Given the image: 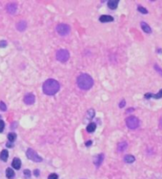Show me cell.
Listing matches in <instances>:
<instances>
[{
	"instance_id": "obj_1",
	"label": "cell",
	"mask_w": 162,
	"mask_h": 179,
	"mask_svg": "<svg viewBox=\"0 0 162 179\" xmlns=\"http://www.w3.org/2000/svg\"><path fill=\"white\" fill-rule=\"evenodd\" d=\"M60 88V85L58 81L52 78H49L46 80L43 84V91L47 95L55 94Z\"/></svg>"
},
{
	"instance_id": "obj_2",
	"label": "cell",
	"mask_w": 162,
	"mask_h": 179,
	"mask_svg": "<svg viewBox=\"0 0 162 179\" xmlns=\"http://www.w3.org/2000/svg\"><path fill=\"white\" fill-rule=\"evenodd\" d=\"M77 84L80 89L87 90L93 87V79L88 74H82L77 78Z\"/></svg>"
},
{
	"instance_id": "obj_3",
	"label": "cell",
	"mask_w": 162,
	"mask_h": 179,
	"mask_svg": "<svg viewBox=\"0 0 162 179\" xmlns=\"http://www.w3.org/2000/svg\"><path fill=\"white\" fill-rule=\"evenodd\" d=\"M56 59L59 62H67L69 57H70V53L66 49H60L59 51H57L56 52Z\"/></svg>"
},
{
	"instance_id": "obj_4",
	"label": "cell",
	"mask_w": 162,
	"mask_h": 179,
	"mask_svg": "<svg viewBox=\"0 0 162 179\" xmlns=\"http://www.w3.org/2000/svg\"><path fill=\"white\" fill-rule=\"evenodd\" d=\"M26 156L28 157L29 159H30L33 162H36V163H40V162L43 161V158L32 148H29L27 150Z\"/></svg>"
},
{
	"instance_id": "obj_5",
	"label": "cell",
	"mask_w": 162,
	"mask_h": 179,
	"mask_svg": "<svg viewBox=\"0 0 162 179\" xmlns=\"http://www.w3.org/2000/svg\"><path fill=\"white\" fill-rule=\"evenodd\" d=\"M126 124L130 129H135L139 125V120L134 116H130L126 119Z\"/></svg>"
},
{
	"instance_id": "obj_6",
	"label": "cell",
	"mask_w": 162,
	"mask_h": 179,
	"mask_svg": "<svg viewBox=\"0 0 162 179\" xmlns=\"http://www.w3.org/2000/svg\"><path fill=\"white\" fill-rule=\"evenodd\" d=\"M56 31L57 33L61 35V36H66L67 35L70 31V28L68 25L67 24H63V23H61V24H59L57 26H56Z\"/></svg>"
},
{
	"instance_id": "obj_7",
	"label": "cell",
	"mask_w": 162,
	"mask_h": 179,
	"mask_svg": "<svg viewBox=\"0 0 162 179\" xmlns=\"http://www.w3.org/2000/svg\"><path fill=\"white\" fill-rule=\"evenodd\" d=\"M24 102L26 105H33L35 102V96L33 94H28L24 97Z\"/></svg>"
},
{
	"instance_id": "obj_8",
	"label": "cell",
	"mask_w": 162,
	"mask_h": 179,
	"mask_svg": "<svg viewBox=\"0 0 162 179\" xmlns=\"http://www.w3.org/2000/svg\"><path fill=\"white\" fill-rule=\"evenodd\" d=\"M99 21L101 22H110L114 21V18H113V17H112L110 15H102V16L100 17Z\"/></svg>"
},
{
	"instance_id": "obj_9",
	"label": "cell",
	"mask_w": 162,
	"mask_h": 179,
	"mask_svg": "<svg viewBox=\"0 0 162 179\" xmlns=\"http://www.w3.org/2000/svg\"><path fill=\"white\" fill-rule=\"evenodd\" d=\"M146 98L149 99L150 97H153V98H156V99H159V98H161L162 97V89L158 92V94H150V93H147L145 94L144 96Z\"/></svg>"
},
{
	"instance_id": "obj_10",
	"label": "cell",
	"mask_w": 162,
	"mask_h": 179,
	"mask_svg": "<svg viewBox=\"0 0 162 179\" xmlns=\"http://www.w3.org/2000/svg\"><path fill=\"white\" fill-rule=\"evenodd\" d=\"M21 166H22L21 160H20L18 158H14L13 159V162H12V166L15 170H19L20 168H21Z\"/></svg>"
},
{
	"instance_id": "obj_11",
	"label": "cell",
	"mask_w": 162,
	"mask_h": 179,
	"mask_svg": "<svg viewBox=\"0 0 162 179\" xmlns=\"http://www.w3.org/2000/svg\"><path fill=\"white\" fill-rule=\"evenodd\" d=\"M9 157V152L7 150H3L0 153V159L3 162H7V158Z\"/></svg>"
},
{
	"instance_id": "obj_12",
	"label": "cell",
	"mask_w": 162,
	"mask_h": 179,
	"mask_svg": "<svg viewBox=\"0 0 162 179\" xmlns=\"http://www.w3.org/2000/svg\"><path fill=\"white\" fill-rule=\"evenodd\" d=\"M118 4H119L118 0H110V1L108 2V7L111 10H115L118 7Z\"/></svg>"
},
{
	"instance_id": "obj_13",
	"label": "cell",
	"mask_w": 162,
	"mask_h": 179,
	"mask_svg": "<svg viewBox=\"0 0 162 179\" xmlns=\"http://www.w3.org/2000/svg\"><path fill=\"white\" fill-rule=\"evenodd\" d=\"M26 26H27V24H26V22L25 21L19 22L16 25V27L17 29V30H19V31H24L26 29Z\"/></svg>"
},
{
	"instance_id": "obj_14",
	"label": "cell",
	"mask_w": 162,
	"mask_h": 179,
	"mask_svg": "<svg viewBox=\"0 0 162 179\" xmlns=\"http://www.w3.org/2000/svg\"><path fill=\"white\" fill-rule=\"evenodd\" d=\"M7 10L10 14H14L17 10V5L15 3H10L7 7Z\"/></svg>"
},
{
	"instance_id": "obj_15",
	"label": "cell",
	"mask_w": 162,
	"mask_h": 179,
	"mask_svg": "<svg viewBox=\"0 0 162 179\" xmlns=\"http://www.w3.org/2000/svg\"><path fill=\"white\" fill-rule=\"evenodd\" d=\"M141 29H142V30H143L145 33H150L152 32L150 26L147 23H146V22H142L141 23Z\"/></svg>"
},
{
	"instance_id": "obj_16",
	"label": "cell",
	"mask_w": 162,
	"mask_h": 179,
	"mask_svg": "<svg viewBox=\"0 0 162 179\" xmlns=\"http://www.w3.org/2000/svg\"><path fill=\"white\" fill-rule=\"evenodd\" d=\"M104 160V155L103 154H100L96 158V159L94 160V163L96 166H99L101 163H102Z\"/></svg>"
},
{
	"instance_id": "obj_17",
	"label": "cell",
	"mask_w": 162,
	"mask_h": 179,
	"mask_svg": "<svg viewBox=\"0 0 162 179\" xmlns=\"http://www.w3.org/2000/svg\"><path fill=\"white\" fill-rule=\"evenodd\" d=\"M6 175H7V177L9 178V179H12L15 174H14V171L11 169V168H7V170H6Z\"/></svg>"
},
{
	"instance_id": "obj_18",
	"label": "cell",
	"mask_w": 162,
	"mask_h": 179,
	"mask_svg": "<svg viewBox=\"0 0 162 179\" xmlns=\"http://www.w3.org/2000/svg\"><path fill=\"white\" fill-rule=\"evenodd\" d=\"M124 161L127 163H132L135 161V158L133 155H127L124 157Z\"/></svg>"
},
{
	"instance_id": "obj_19",
	"label": "cell",
	"mask_w": 162,
	"mask_h": 179,
	"mask_svg": "<svg viewBox=\"0 0 162 179\" xmlns=\"http://www.w3.org/2000/svg\"><path fill=\"white\" fill-rule=\"evenodd\" d=\"M127 144L126 142H121L118 145V151H124L127 149Z\"/></svg>"
},
{
	"instance_id": "obj_20",
	"label": "cell",
	"mask_w": 162,
	"mask_h": 179,
	"mask_svg": "<svg viewBox=\"0 0 162 179\" xmlns=\"http://www.w3.org/2000/svg\"><path fill=\"white\" fill-rule=\"evenodd\" d=\"M96 125L95 123H90V124L88 125V126L86 128V130L89 132H94L96 130Z\"/></svg>"
},
{
	"instance_id": "obj_21",
	"label": "cell",
	"mask_w": 162,
	"mask_h": 179,
	"mask_svg": "<svg viewBox=\"0 0 162 179\" xmlns=\"http://www.w3.org/2000/svg\"><path fill=\"white\" fill-rule=\"evenodd\" d=\"M7 138H8V140H9L10 142L13 143V142L16 140V139H17V135H16V133H14V132H10V133L8 134Z\"/></svg>"
},
{
	"instance_id": "obj_22",
	"label": "cell",
	"mask_w": 162,
	"mask_h": 179,
	"mask_svg": "<svg viewBox=\"0 0 162 179\" xmlns=\"http://www.w3.org/2000/svg\"><path fill=\"white\" fill-rule=\"evenodd\" d=\"M94 115H95V112H94L93 109L88 110V112H87V117H88V119L91 120V119L94 116Z\"/></svg>"
},
{
	"instance_id": "obj_23",
	"label": "cell",
	"mask_w": 162,
	"mask_h": 179,
	"mask_svg": "<svg viewBox=\"0 0 162 179\" xmlns=\"http://www.w3.org/2000/svg\"><path fill=\"white\" fill-rule=\"evenodd\" d=\"M0 109H1L2 111L7 110V106L3 102H0Z\"/></svg>"
},
{
	"instance_id": "obj_24",
	"label": "cell",
	"mask_w": 162,
	"mask_h": 179,
	"mask_svg": "<svg viewBox=\"0 0 162 179\" xmlns=\"http://www.w3.org/2000/svg\"><path fill=\"white\" fill-rule=\"evenodd\" d=\"M5 128V123L3 120H0V132H3Z\"/></svg>"
},
{
	"instance_id": "obj_25",
	"label": "cell",
	"mask_w": 162,
	"mask_h": 179,
	"mask_svg": "<svg viewBox=\"0 0 162 179\" xmlns=\"http://www.w3.org/2000/svg\"><path fill=\"white\" fill-rule=\"evenodd\" d=\"M138 11H140L141 13H142V14H147L148 13L147 10L146 8L142 7H138Z\"/></svg>"
},
{
	"instance_id": "obj_26",
	"label": "cell",
	"mask_w": 162,
	"mask_h": 179,
	"mask_svg": "<svg viewBox=\"0 0 162 179\" xmlns=\"http://www.w3.org/2000/svg\"><path fill=\"white\" fill-rule=\"evenodd\" d=\"M58 175L56 174H55V173H53V174H51L49 176H48V179H58Z\"/></svg>"
},
{
	"instance_id": "obj_27",
	"label": "cell",
	"mask_w": 162,
	"mask_h": 179,
	"mask_svg": "<svg viewBox=\"0 0 162 179\" xmlns=\"http://www.w3.org/2000/svg\"><path fill=\"white\" fill-rule=\"evenodd\" d=\"M7 42L6 41H4V40L0 41V48H5V47H7Z\"/></svg>"
},
{
	"instance_id": "obj_28",
	"label": "cell",
	"mask_w": 162,
	"mask_h": 179,
	"mask_svg": "<svg viewBox=\"0 0 162 179\" xmlns=\"http://www.w3.org/2000/svg\"><path fill=\"white\" fill-rule=\"evenodd\" d=\"M24 174L26 177H29L31 176V172L29 170H24Z\"/></svg>"
},
{
	"instance_id": "obj_29",
	"label": "cell",
	"mask_w": 162,
	"mask_h": 179,
	"mask_svg": "<svg viewBox=\"0 0 162 179\" xmlns=\"http://www.w3.org/2000/svg\"><path fill=\"white\" fill-rule=\"evenodd\" d=\"M154 68L156 69V71H157V72H158L160 75H162V69H160V68L158 67V65H157V64H156V65L154 66Z\"/></svg>"
},
{
	"instance_id": "obj_30",
	"label": "cell",
	"mask_w": 162,
	"mask_h": 179,
	"mask_svg": "<svg viewBox=\"0 0 162 179\" xmlns=\"http://www.w3.org/2000/svg\"><path fill=\"white\" fill-rule=\"evenodd\" d=\"M125 104H126V102H125L124 100H123L122 102H121L119 103V107H120V108H123V107L125 106Z\"/></svg>"
},
{
	"instance_id": "obj_31",
	"label": "cell",
	"mask_w": 162,
	"mask_h": 179,
	"mask_svg": "<svg viewBox=\"0 0 162 179\" xmlns=\"http://www.w3.org/2000/svg\"><path fill=\"white\" fill-rule=\"evenodd\" d=\"M34 175L36 177H39L40 176V170H34Z\"/></svg>"
},
{
	"instance_id": "obj_32",
	"label": "cell",
	"mask_w": 162,
	"mask_h": 179,
	"mask_svg": "<svg viewBox=\"0 0 162 179\" xmlns=\"http://www.w3.org/2000/svg\"><path fill=\"white\" fill-rule=\"evenodd\" d=\"M91 144H92V141H91V140H89V141H87V142L86 143V145L87 147H89Z\"/></svg>"
},
{
	"instance_id": "obj_33",
	"label": "cell",
	"mask_w": 162,
	"mask_h": 179,
	"mask_svg": "<svg viewBox=\"0 0 162 179\" xmlns=\"http://www.w3.org/2000/svg\"><path fill=\"white\" fill-rule=\"evenodd\" d=\"M10 143H11V142H10V143H7V147H12L14 146V145H13V144H10Z\"/></svg>"
},
{
	"instance_id": "obj_34",
	"label": "cell",
	"mask_w": 162,
	"mask_h": 179,
	"mask_svg": "<svg viewBox=\"0 0 162 179\" xmlns=\"http://www.w3.org/2000/svg\"><path fill=\"white\" fill-rule=\"evenodd\" d=\"M160 126L162 127V119H161V120H160Z\"/></svg>"
},
{
	"instance_id": "obj_35",
	"label": "cell",
	"mask_w": 162,
	"mask_h": 179,
	"mask_svg": "<svg viewBox=\"0 0 162 179\" xmlns=\"http://www.w3.org/2000/svg\"><path fill=\"white\" fill-rule=\"evenodd\" d=\"M0 118H1V116H0Z\"/></svg>"
}]
</instances>
